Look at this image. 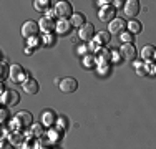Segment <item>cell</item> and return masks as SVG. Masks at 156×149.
Wrapping results in <instances>:
<instances>
[{
	"label": "cell",
	"instance_id": "1",
	"mask_svg": "<svg viewBox=\"0 0 156 149\" xmlns=\"http://www.w3.org/2000/svg\"><path fill=\"white\" fill-rule=\"evenodd\" d=\"M55 15H57V17H60V20L72 17V15H73L72 3H70L68 0H60V2L55 5Z\"/></svg>",
	"mask_w": 156,
	"mask_h": 149
},
{
	"label": "cell",
	"instance_id": "2",
	"mask_svg": "<svg viewBox=\"0 0 156 149\" xmlns=\"http://www.w3.org/2000/svg\"><path fill=\"white\" fill-rule=\"evenodd\" d=\"M10 80L13 83H23L27 80V71L20 65H12L10 66Z\"/></svg>",
	"mask_w": 156,
	"mask_h": 149
},
{
	"label": "cell",
	"instance_id": "3",
	"mask_svg": "<svg viewBox=\"0 0 156 149\" xmlns=\"http://www.w3.org/2000/svg\"><path fill=\"white\" fill-rule=\"evenodd\" d=\"M20 101V95L15 89H10V91H3L2 93V104L3 106H15Z\"/></svg>",
	"mask_w": 156,
	"mask_h": 149
},
{
	"label": "cell",
	"instance_id": "4",
	"mask_svg": "<svg viewBox=\"0 0 156 149\" xmlns=\"http://www.w3.org/2000/svg\"><path fill=\"white\" fill-rule=\"evenodd\" d=\"M123 10H125V15H126V17L135 18L136 15L140 13V10H141L140 0H126V3H125Z\"/></svg>",
	"mask_w": 156,
	"mask_h": 149
},
{
	"label": "cell",
	"instance_id": "5",
	"mask_svg": "<svg viewBox=\"0 0 156 149\" xmlns=\"http://www.w3.org/2000/svg\"><path fill=\"white\" fill-rule=\"evenodd\" d=\"M98 18L101 22H111L113 18H116V9L113 5H101L98 12Z\"/></svg>",
	"mask_w": 156,
	"mask_h": 149
},
{
	"label": "cell",
	"instance_id": "6",
	"mask_svg": "<svg viewBox=\"0 0 156 149\" xmlns=\"http://www.w3.org/2000/svg\"><path fill=\"white\" fill-rule=\"evenodd\" d=\"M40 32V25L35 23V22H25L23 25H22V35L25 36V38H33V36H37V33Z\"/></svg>",
	"mask_w": 156,
	"mask_h": 149
},
{
	"label": "cell",
	"instance_id": "7",
	"mask_svg": "<svg viewBox=\"0 0 156 149\" xmlns=\"http://www.w3.org/2000/svg\"><path fill=\"white\" fill-rule=\"evenodd\" d=\"M58 86H60V89L63 93H73V91H76V88H78V81L72 76H66V78H63V80H60Z\"/></svg>",
	"mask_w": 156,
	"mask_h": 149
},
{
	"label": "cell",
	"instance_id": "8",
	"mask_svg": "<svg viewBox=\"0 0 156 149\" xmlns=\"http://www.w3.org/2000/svg\"><path fill=\"white\" fill-rule=\"evenodd\" d=\"M126 27H128V25H126V22L123 18H113L108 25V32L113 33V35H121Z\"/></svg>",
	"mask_w": 156,
	"mask_h": 149
},
{
	"label": "cell",
	"instance_id": "9",
	"mask_svg": "<svg viewBox=\"0 0 156 149\" xmlns=\"http://www.w3.org/2000/svg\"><path fill=\"white\" fill-rule=\"evenodd\" d=\"M38 25H40V30H42L43 33H51L53 30H57V23H55L51 15H47V17L40 18Z\"/></svg>",
	"mask_w": 156,
	"mask_h": 149
},
{
	"label": "cell",
	"instance_id": "10",
	"mask_svg": "<svg viewBox=\"0 0 156 149\" xmlns=\"http://www.w3.org/2000/svg\"><path fill=\"white\" fill-rule=\"evenodd\" d=\"M120 53H121V58L125 61H133L136 58V48L133 47V43H123Z\"/></svg>",
	"mask_w": 156,
	"mask_h": 149
},
{
	"label": "cell",
	"instance_id": "11",
	"mask_svg": "<svg viewBox=\"0 0 156 149\" xmlns=\"http://www.w3.org/2000/svg\"><path fill=\"white\" fill-rule=\"evenodd\" d=\"M78 36H80L83 42H91L95 36V27L91 23H85L83 27L80 28V32H78Z\"/></svg>",
	"mask_w": 156,
	"mask_h": 149
},
{
	"label": "cell",
	"instance_id": "12",
	"mask_svg": "<svg viewBox=\"0 0 156 149\" xmlns=\"http://www.w3.org/2000/svg\"><path fill=\"white\" fill-rule=\"evenodd\" d=\"M22 86H23V91L28 93V95H37L38 93V83H37V80H33V78H28V80H25L23 83H22Z\"/></svg>",
	"mask_w": 156,
	"mask_h": 149
},
{
	"label": "cell",
	"instance_id": "13",
	"mask_svg": "<svg viewBox=\"0 0 156 149\" xmlns=\"http://www.w3.org/2000/svg\"><path fill=\"white\" fill-rule=\"evenodd\" d=\"M32 119H33V118H32V114L28 113V111H20V113L17 114V124L27 128V126H32V124H33Z\"/></svg>",
	"mask_w": 156,
	"mask_h": 149
},
{
	"label": "cell",
	"instance_id": "14",
	"mask_svg": "<svg viewBox=\"0 0 156 149\" xmlns=\"http://www.w3.org/2000/svg\"><path fill=\"white\" fill-rule=\"evenodd\" d=\"M141 58H143L144 61H154L156 60V48L153 45L143 47V50H141Z\"/></svg>",
	"mask_w": 156,
	"mask_h": 149
},
{
	"label": "cell",
	"instance_id": "15",
	"mask_svg": "<svg viewBox=\"0 0 156 149\" xmlns=\"http://www.w3.org/2000/svg\"><path fill=\"white\" fill-rule=\"evenodd\" d=\"M33 7H35V10H37V12L47 13V12H50L51 0H35V2H33Z\"/></svg>",
	"mask_w": 156,
	"mask_h": 149
},
{
	"label": "cell",
	"instance_id": "16",
	"mask_svg": "<svg viewBox=\"0 0 156 149\" xmlns=\"http://www.w3.org/2000/svg\"><path fill=\"white\" fill-rule=\"evenodd\" d=\"M70 23H72L73 27L81 28L85 23H87V18H85V15L81 13V12H76V13H73L72 17H70Z\"/></svg>",
	"mask_w": 156,
	"mask_h": 149
},
{
	"label": "cell",
	"instance_id": "17",
	"mask_svg": "<svg viewBox=\"0 0 156 149\" xmlns=\"http://www.w3.org/2000/svg\"><path fill=\"white\" fill-rule=\"evenodd\" d=\"M110 58H111V53L106 48H98L96 50V61L98 63H106Z\"/></svg>",
	"mask_w": 156,
	"mask_h": 149
},
{
	"label": "cell",
	"instance_id": "18",
	"mask_svg": "<svg viewBox=\"0 0 156 149\" xmlns=\"http://www.w3.org/2000/svg\"><path fill=\"white\" fill-rule=\"evenodd\" d=\"M110 35L111 33L110 32H98V33H95V42L101 47V45H106V43H110Z\"/></svg>",
	"mask_w": 156,
	"mask_h": 149
},
{
	"label": "cell",
	"instance_id": "19",
	"mask_svg": "<svg viewBox=\"0 0 156 149\" xmlns=\"http://www.w3.org/2000/svg\"><path fill=\"white\" fill-rule=\"evenodd\" d=\"M70 27H73V25L68 23V22H66V18H63V20H60L57 23V32L62 33V35H66V33L70 32Z\"/></svg>",
	"mask_w": 156,
	"mask_h": 149
},
{
	"label": "cell",
	"instance_id": "20",
	"mask_svg": "<svg viewBox=\"0 0 156 149\" xmlns=\"http://www.w3.org/2000/svg\"><path fill=\"white\" fill-rule=\"evenodd\" d=\"M128 28H129V32L135 35V33H140L141 32V23H140V22H136V20H131L128 23Z\"/></svg>",
	"mask_w": 156,
	"mask_h": 149
},
{
	"label": "cell",
	"instance_id": "21",
	"mask_svg": "<svg viewBox=\"0 0 156 149\" xmlns=\"http://www.w3.org/2000/svg\"><path fill=\"white\" fill-rule=\"evenodd\" d=\"M53 123H55V114L51 113V111H47V113L43 114V124L50 126V124H53Z\"/></svg>",
	"mask_w": 156,
	"mask_h": 149
},
{
	"label": "cell",
	"instance_id": "22",
	"mask_svg": "<svg viewBox=\"0 0 156 149\" xmlns=\"http://www.w3.org/2000/svg\"><path fill=\"white\" fill-rule=\"evenodd\" d=\"M120 38H121V42H123V43H131L133 42V33L131 32H123L120 35Z\"/></svg>",
	"mask_w": 156,
	"mask_h": 149
},
{
	"label": "cell",
	"instance_id": "23",
	"mask_svg": "<svg viewBox=\"0 0 156 149\" xmlns=\"http://www.w3.org/2000/svg\"><path fill=\"white\" fill-rule=\"evenodd\" d=\"M95 61H96V58H95V57H85L83 65L87 66V68H91V66L95 65Z\"/></svg>",
	"mask_w": 156,
	"mask_h": 149
},
{
	"label": "cell",
	"instance_id": "24",
	"mask_svg": "<svg viewBox=\"0 0 156 149\" xmlns=\"http://www.w3.org/2000/svg\"><path fill=\"white\" fill-rule=\"evenodd\" d=\"M32 133L35 134V136H40V134H42V126L40 124H32Z\"/></svg>",
	"mask_w": 156,
	"mask_h": 149
},
{
	"label": "cell",
	"instance_id": "25",
	"mask_svg": "<svg viewBox=\"0 0 156 149\" xmlns=\"http://www.w3.org/2000/svg\"><path fill=\"white\" fill-rule=\"evenodd\" d=\"M7 78V63L2 61V80H5Z\"/></svg>",
	"mask_w": 156,
	"mask_h": 149
},
{
	"label": "cell",
	"instance_id": "26",
	"mask_svg": "<svg viewBox=\"0 0 156 149\" xmlns=\"http://www.w3.org/2000/svg\"><path fill=\"white\" fill-rule=\"evenodd\" d=\"M7 121V111H5V108H2V123H5Z\"/></svg>",
	"mask_w": 156,
	"mask_h": 149
},
{
	"label": "cell",
	"instance_id": "27",
	"mask_svg": "<svg viewBox=\"0 0 156 149\" xmlns=\"http://www.w3.org/2000/svg\"><path fill=\"white\" fill-rule=\"evenodd\" d=\"M98 2H100V5H110L113 0H98Z\"/></svg>",
	"mask_w": 156,
	"mask_h": 149
},
{
	"label": "cell",
	"instance_id": "28",
	"mask_svg": "<svg viewBox=\"0 0 156 149\" xmlns=\"http://www.w3.org/2000/svg\"><path fill=\"white\" fill-rule=\"evenodd\" d=\"M113 3H115V7H116V9H118V7L121 5V0H113Z\"/></svg>",
	"mask_w": 156,
	"mask_h": 149
}]
</instances>
